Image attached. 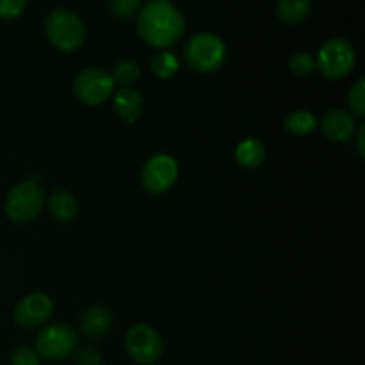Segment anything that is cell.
Masks as SVG:
<instances>
[{
    "label": "cell",
    "instance_id": "cell-1",
    "mask_svg": "<svg viewBox=\"0 0 365 365\" xmlns=\"http://www.w3.org/2000/svg\"><path fill=\"white\" fill-rule=\"evenodd\" d=\"M185 20L170 0H150L139 9L138 32L155 48H168L184 36Z\"/></svg>",
    "mask_w": 365,
    "mask_h": 365
},
{
    "label": "cell",
    "instance_id": "cell-2",
    "mask_svg": "<svg viewBox=\"0 0 365 365\" xmlns=\"http://www.w3.org/2000/svg\"><path fill=\"white\" fill-rule=\"evenodd\" d=\"M184 57L191 70L198 73H212L223 66L227 59V46L216 34L200 32L187 41Z\"/></svg>",
    "mask_w": 365,
    "mask_h": 365
},
{
    "label": "cell",
    "instance_id": "cell-3",
    "mask_svg": "<svg viewBox=\"0 0 365 365\" xmlns=\"http://www.w3.org/2000/svg\"><path fill=\"white\" fill-rule=\"evenodd\" d=\"M45 32L50 43L63 52H73L84 43L86 25L68 9H56L46 16Z\"/></svg>",
    "mask_w": 365,
    "mask_h": 365
},
{
    "label": "cell",
    "instance_id": "cell-4",
    "mask_svg": "<svg viewBox=\"0 0 365 365\" xmlns=\"http://www.w3.org/2000/svg\"><path fill=\"white\" fill-rule=\"evenodd\" d=\"M45 192L36 182H21L9 191L4 203L6 216L18 225L32 223L41 214Z\"/></svg>",
    "mask_w": 365,
    "mask_h": 365
},
{
    "label": "cell",
    "instance_id": "cell-5",
    "mask_svg": "<svg viewBox=\"0 0 365 365\" xmlns=\"http://www.w3.org/2000/svg\"><path fill=\"white\" fill-rule=\"evenodd\" d=\"M356 63V53L348 39L334 38L328 39L317 52L316 68L331 81L344 78L351 73Z\"/></svg>",
    "mask_w": 365,
    "mask_h": 365
},
{
    "label": "cell",
    "instance_id": "cell-6",
    "mask_svg": "<svg viewBox=\"0 0 365 365\" xmlns=\"http://www.w3.org/2000/svg\"><path fill=\"white\" fill-rule=\"evenodd\" d=\"M125 348L130 359L139 365H153L164 355L163 337L148 324H134L125 335Z\"/></svg>",
    "mask_w": 365,
    "mask_h": 365
},
{
    "label": "cell",
    "instance_id": "cell-7",
    "mask_svg": "<svg viewBox=\"0 0 365 365\" xmlns=\"http://www.w3.org/2000/svg\"><path fill=\"white\" fill-rule=\"evenodd\" d=\"M114 78L103 68H86L73 81V93L82 103L100 106L110 98L114 91Z\"/></svg>",
    "mask_w": 365,
    "mask_h": 365
},
{
    "label": "cell",
    "instance_id": "cell-8",
    "mask_svg": "<svg viewBox=\"0 0 365 365\" xmlns=\"http://www.w3.org/2000/svg\"><path fill=\"white\" fill-rule=\"evenodd\" d=\"M77 348V334L68 324L56 323L45 327L36 337L38 356L46 360H63Z\"/></svg>",
    "mask_w": 365,
    "mask_h": 365
},
{
    "label": "cell",
    "instance_id": "cell-9",
    "mask_svg": "<svg viewBox=\"0 0 365 365\" xmlns=\"http://www.w3.org/2000/svg\"><path fill=\"white\" fill-rule=\"evenodd\" d=\"M178 178V164L168 153H157L146 160L141 170V182L152 195H163L170 191Z\"/></svg>",
    "mask_w": 365,
    "mask_h": 365
},
{
    "label": "cell",
    "instance_id": "cell-10",
    "mask_svg": "<svg viewBox=\"0 0 365 365\" xmlns=\"http://www.w3.org/2000/svg\"><path fill=\"white\" fill-rule=\"evenodd\" d=\"M53 312V303L45 292H32L21 298L14 307V323L21 328H36L45 324Z\"/></svg>",
    "mask_w": 365,
    "mask_h": 365
},
{
    "label": "cell",
    "instance_id": "cell-11",
    "mask_svg": "<svg viewBox=\"0 0 365 365\" xmlns=\"http://www.w3.org/2000/svg\"><path fill=\"white\" fill-rule=\"evenodd\" d=\"M356 121L351 113L342 109H331L321 120V130L324 138L334 143H344L353 135Z\"/></svg>",
    "mask_w": 365,
    "mask_h": 365
},
{
    "label": "cell",
    "instance_id": "cell-12",
    "mask_svg": "<svg viewBox=\"0 0 365 365\" xmlns=\"http://www.w3.org/2000/svg\"><path fill=\"white\" fill-rule=\"evenodd\" d=\"M113 109L118 114V118H121L127 123H134L143 114L145 102H143V96L135 89L121 88L114 95Z\"/></svg>",
    "mask_w": 365,
    "mask_h": 365
},
{
    "label": "cell",
    "instance_id": "cell-13",
    "mask_svg": "<svg viewBox=\"0 0 365 365\" xmlns=\"http://www.w3.org/2000/svg\"><path fill=\"white\" fill-rule=\"evenodd\" d=\"M110 324H113V317L109 310L103 307H89L81 316V331L89 339L103 337L110 330Z\"/></svg>",
    "mask_w": 365,
    "mask_h": 365
},
{
    "label": "cell",
    "instance_id": "cell-14",
    "mask_svg": "<svg viewBox=\"0 0 365 365\" xmlns=\"http://www.w3.org/2000/svg\"><path fill=\"white\" fill-rule=\"evenodd\" d=\"M45 200L48 214L57 223H70L77 216V200L66 189H57Z\"/></svg>",
    "mask_w": 365,
    "mask_h": 365
},
{
    "label": "cell",
    "instance_id": "cell-15",
    "mask_svg": "<svg viewBox=\"0 0 365 365\" xmlns=\"http://www.w3.org/2000/svg\"><path fill=\"white\" fill-rule=\"evenodd\" d=\"M266 159V146L259 141V139L248 138L245 141H241L235 148V160L241 164L242 168H259L260 164Z\"/></svg>",
    "mask_w": 365,
    "mask_h": 365
},
{
    "label": "cell",
    "instance_id": "cell-16",
    "mask_svg": "<svg viewBox=\"0 0 365 365\" xmlns=\"http://www.w3.org/2000/svg\"><path fill=\"white\" fill-rule=\"evenodd\" d=\"M277 14L287 25L303 24L310 14V0H278Z\"/></svg>",
    "mask_w": 365,
    "mask_h": 365
},
{
    "label": "cell",
    "instance_id": "cell-17",
    "mask_svg": "<svg viewBox=\"0 0 365 365\" xmlns=\"http://www.w3.org/2000/svg\"><path fill=\"white\" fill-rule=\"evenodd\" d=\"M284 128L291 135L312 134L317 128V118L310 110H296L285 118Z\"/></svg>",
    "mask_w": 365,
    "mask_h": 365
},
{
    "label": "cell",
    "instance_id": "cell-18",
    "mask_svg": "<svg viewBox=\"0 0 365 365\" xmlns=\"http://www.w3.org/2000/svg\"><path fill=\"white\" fill-rule=\"evenodd\" d=\"M150 70L157 78H171L178 71V59L171 52H159L150 61Z\"/></svg>",
    "mask_w": 365,
    "mask_h": 365
},
{
    "label": "cell",
    "instance_id": "cell-19",
    "mask_svg": "<svg viewBox=\"0 0 365 365\" xmlns=\"http://www.w3.org/2000/svg\"><path fill=\"white\" fill-rule=\"evenodd\" d=\"M139 75H141V71H139V66L134 63V61H120V63H116V66L113 68V73H110V77L114 78V82L116 84H121L123 88H128L130 84H134L135 81L139 78Z\"/></svg>",
    "mask_w": 365,
    "mask_h": 365
},
{
    "label": "cell",
    "instance_id": "cell-20",
    "mask_svg": "<svg viewBox=\"0 0 365 365\" xmlns=\"http://www.w3.org/2000/svg\"><path fill=\"white\" fill-rule=\"evenodd\" d=\"M289 70L298 75V77H307V75L314 73V70H316V59L309 52L294 53L289 61Z\"/></svg>",
    "mask_w": 365,
    "mask_h": 365
},
{
    "label": "cell",
    "instance_id": "cell-21",
    "mask_svg": "<svg viewBox=\"0 0 365 365\" xmlns=\"http://www.w3.org/2000/svg\"><path fill=\"white\" fill-rule=\"evenodd\" d=\"M348 103L351 113H355L359 118L365 116V78H359L351 86L348 95Z\"/></svg>",
    "mask_w": 365,
    "mask_h": 365
},
{
    "label": "cell",
    "instance_id": "cell-22",
    "mask_svg": "<svg viewBox=\"0 0 365 365\" xmlns=\"http://www.w3.org/2000/svg\"><path fill=\"white\" fill-rule=\"evenodd\" d=\"M139 6H141V0H109L110 13L120 20H128L130 16H134Z\"/></svg>",
    "mask_w": 365,
    "mask_h": 365
},
{
    "label": "cell",
    "instance_id": "cell-23",
    "mask_svg": "<svg viewBox=\"0 0 365 365\" xmlns=\"http://www.w3.org/2000/svg\"><path fill=\"white\" fill-rule=\"evenodd\" d=\"M11 365H39V356L27 346H18L11 356Z\"/></svg>",
    "mask_w": 365,
    "mask_h": 365
},
{
    "label": "cell",
    "instance_id": "cell-24",
    "mask_svg": "<svg viewBox=\"0 0 365 365\" xmlns=\"http://www.w3.org/2000/svg\"><path fill=\"white\" fill-rule=\"evenodd\" d=\"M27 0H0V18L2 20H13L20 16L25 9Z\"/></svg>",
    "mask_w": 365,
    "mask_h": 365
},
{
    "label": "cell",
    "instance_id": "cell-25",
    "mask_svg": "<svg viewBox=\"0 0 365 365\" xmlns=\"http://www.w3.org/2000/svg\"><path fill=\"white\" fill-rule=\"evenodd\" d=\"M77 364L78 365H100L102 359H100V353L93 348H82L77 353Z\"/></svg>",
    "mask_w": 365,
    "mask_h": 365
},
{
    "label": "cell",
    "instance_id": "cell-26",
    "mask_svg": "<svg viewBox=\"0 0 365 365\" xmlns=\"http://www.w3.org/2000/svg\"><path fill=\"white\" fill-rule=\"evenodd\" d=\"M356 148H359L360 159H365V125L359 128V135H356Z\"/></svg>",
    "mask_w": 365,
    "mask_h": 365
}]
</instances>
